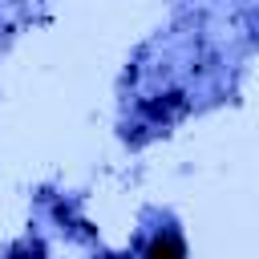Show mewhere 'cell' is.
<instances>
[{"instance_id": "cell-1", "label": "cell", "mask_w": 259, "mask_h": 259, "mask_svg": "<svg viewBox=\"0 0 259 259\" xmlns=\"http://www.w3.org/2000/svg\"><path fill=\"white\" fill-rule=\"evenodd\" d=\"M146 259H186V243H182V235H178V231H162V235H154L150 247H146Z\"/></svg>"}]
</instances>
